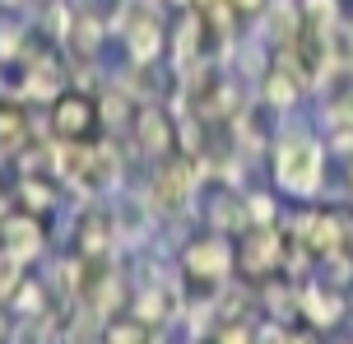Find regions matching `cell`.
Here are the masks:
<instances>
[{
  "mask_svg": "<svg viewBox=\"0 0 353 344\" xmlns=\"http://www.w3.org/2000/svg\"><path fill=\"white\" fill-rule=\"evenodd\" d=\"M14 210V177L10 172H0V219Z\"/></svg>",
  "mask_w": 353,
  "mask_h": 344,
  "instance_id": "obj_13",
  "label": "cell"
},
{
  "mask_svg": "<svg viewBox=\"0 0 353 344\" xmlns=\"http://www.w3.org/2000/svg\"><path fill=\"white\" fill-rule=\"evenodd\" d=\"M47 130H52V140H93V135H103V117H98V93H61L52 108H47Z\"/></svg>",
  "mask_w": 353,
  "mask_h": 344,
  "instance_id": "obj_4",
  "label": "cell"
},
{
  "mask_svg": "<svg viewBox=\"0 0 353 344\" xmlns=\"http://www.w3.org/2000/svg\"><path fill=\"white\" fill-rule=\"evenodd\" d=\"M154 340H159V330L144 326V321H135L130 312L103 326V344H154Z\"/></svg>",
  "mask_w": 353,
  "mask_h": 344,
  "instance_id": "obj_9",
  "label": "cell"
},
{
  "mask_svg": "<svg viewBox=\"0 0 353 344\" xmlns=\"http://www.w3.org/2000/svg\"><path fill=\"white\" fill-rule=\"evenodd\" d=\"M10 10H19V14H23V0H0V14H10Z\"/></svg>",
  "mask_w": 353,
  "mask_h": 344,
  "instance_id": "obj_14",
  "label": "cell"
},
{
  "mask_svg": "<svg viewBox=\"0 0 353 344\" xmlns=\"http://www.w3.org/2000/svg\"><path fill=\"white\" fill-rule=\"evenodd\" d=\"M125 149L135 154L140 172L163 163V159H172L176 154V112H172V103H144L140 117H135V126H130V135H125Z\"/></svg>",
  "mask_w": 353,
  "mask_h": 344,
  "instance_id": "obj_2",
  "label": "cell"
},
{
  "mask_svg": "<svg viewBox=\"0 0 353 344\" xmlns=\"http://www.w3.org/2000/svg\"><path fill=\"white\" fill-rule=\"evenodd\" d=\"M56 307V298H52V289L42 284V274H28L23 284H19V293L10 298V316H42V312H52Z\"/></svg>",
  "mask_w": 353,
  "mask_h": 344,
  "instance_id": "obj_8",
  "label": "cell"
},
{
  "mask_svg": "<svg viewBox=\"0 0 353 344\" xmlns=\"http://www.w3.org/2000/svg\"><path fill=\"white\" fill-rule=\"evenodd\" d=\"M298 10H302V28H312V33H321V37L344 19V5H339V0H298Z\"/></svg>",
  "mask_w": 353,
  "mask_h": 344,
  "instance_id": "obj_10",
  "label": "cell"
},
{
  "mask_svg": "<svg viewBox=\"0 0 353 344\" xmlns=\"http://www.w3.org/2000/svg\"><path fill=\"white\" fill-rule=\"evenodd\" d=\"M70 5H74V14H79V19H88V23H103L107 33H112L125 0H70Z\"/></svg>",
  "mask_w": 353,
  "mask_h": 344,
  "instance_id": "obj_11",
  "label": "cell"
},
{
  "mask_svg": "<svg viewBox=\"0 0 353 344\" xmlns=\"http://www.w3.org/2000/svg\"><path fill=\"white\" fill-rule=\"evenodd\" d=\"M33 19L19 14V10H10V14H0V65L5 61H23L28 56V47H33Z\"/></svg>",
  "mask_w": 353,
  "mask_h": 344,
  "instance_id": "obj_7",
  "label": "cell"
},
{
  "mask_svg": "<svg viewBox=\"0 0 353 344\" xmlns=\"http://www.w3.org/2000/svg\"><path fill=\"white\" fill-rule=\"evenodd\" d=\"M270 186L283 200H312L325 186V145H321L316 126L293 117L274 121V140H270Z\"/></svg>",
  "mask_w": 353,
  "mask_h": 344,
  "instance_id": "obj_1",
  "label": "cell"
},
{
  "mask_svg": "<svg viewBox=\"0 0 353 344\" xmlns=\"http://www.w3.org/2000/svg\"><path fill=\"white\" fill-rule=\"evenodd\" d=\"M10 344H65V312L52 307L42 316H14Z\"/></svg>",
  "mask_w": 353,
  "mask_h": 344,
  "instance_id": "obj_6",
  "label": "cell"
},
{
  "mask_svg": "<svg viewBox=\"0 0 353 344\" xmlns=\"http://www.w3.org/2000/svg\"><path fill=\"white\" fill-rule=\"evenodd\" d=\"M0 252L23 261L28 270H37L47 256L56 252V237H52V219L33 214V210H10V214L0 219Z\"/></svg>",
  "mask_w": 353,
  "mask_h": 344,
  "instance_id": "obj_3",
  "label": "cell"
},
{
  "mask_svg": "<svg viewBox=\"0 0 353 344\" xmlns=\"http://www.w3.org/2000/svg\"><path fill=\"white\" fill-rule=\"evenodd\" d=\"M28 274H33V270H28L23 261H14V256L0 252V303H5V307H10V298L19 293V284H23Z\"/></svg>",
  "mask_w": 353,
  "mask_h": 344,
  "instance_id": "obj_12",
  "label": "cell"
},
{
  "mask_svg": "<svg viewBox=\"0 0 353 344\" xmlns=\"http://www.w3.org/2000/svg\"><path fill=\"white\" fill-rule=\"evenodd\" d=\"M14 205L19 210H33L42 219H56L70 205V191L52 172H23V177H14Z\"/></svg>",
  "mask_w": 353,
  "mask_h": 344,
  "instance_id": "obj_5",
  "label": "cell"
}]
</instances>
